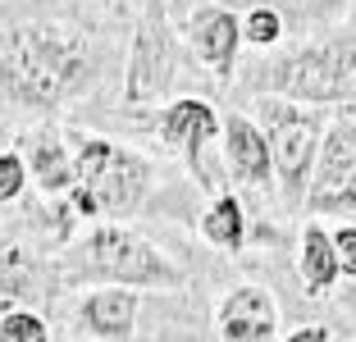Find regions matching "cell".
Segmentation results:
<instances>
[{"label": "cell", "instance_id": "7a4b0ae2", "mask_svg": "<svg viewBox=\"0 0 356 342\" xmlns=\"http://www.w3.org/2000/svg\"><path fill=\"white\" fill-rule=\"evenodd\" d=\"M83 265L101 279L128 283V288H178L183 283L174 265L128 228H96L83 242Z\"/></svg>", "mask_w": 356, "mask_h": 342}, {"label": "cell", "instance_id": "44dd1931", "mask_svg": "<svg viewBox=\"0 0 356 342\" xmlns=\"http://www.w3.org/2000/svg\"><path fill=\"white\" fill-rule=\"evenodd\" d=\"M306 10H338V0H302Z\"/></svg>", "mask_w": 356, "mask_h": 342}, {"label": "cell", "instance_id": "6da1fadb", "mask_svg": "<svg viewBox=\"0 0 356 342\" xmlns=\"http://www.w3.org/2000/svg\"><path fill=\"white\" fill-rule=\"evenodd\" d=\"M83 46L64 28H19L0 46V83L23 105H55L83 83Z\"/></svg>", "mask_w": 356, "mask_h": 342}, {"label": "cell", "instance_id": "4fadbf2b", "mask_svg": "<svg viewBox=\"0 0 356 342\" xmlns=\"http://www.w3.org/2000/svg\"><path fill=\"white\" fill-rule=\"evenodd\" d=\"M338 279V256H334V238H329L320 224H306L302 228V283H306V297H320L329 292Z\"/></svg>", "mask_w": 356, "mask_h": 342}, {"label": "cell", "instance_id": "9c48e42d", "mask_svg": "<svg viewBox=\"0 0 356 342\" xmlns=\"http://www.w3.org/2000/svg\"><path fill=\"white\" fill-rule=\"evenodd\" d=\"M274 301L265 288H238L220 306V338L224 342H270L274 333Z\"/></svg>", "mask_w": 356, "mask_h": 342}, {"label": "cell", "instance_id": "d6986e66", "mask_svg": "<svg viewBox=\"0 0 356 342\" xmlns=\"http://www.w3.org/2000/svg\"><path fill=\"white\" fill-rule=\"evenodd\" d=\"M334 256H338V274L356 279V228H338L334 233Z\"/></svg>", "mask_w": 356, "mask_h": 342}, {"label": "cell", "instance_id": "52a82bcc", "mask_svg": "<svg viewBox=\"0 0 356 342\" xmlns=\"http://www.w3.org/2000/svg\"><path fill=\"white\" fill-rule=\"evenodd\" d=\"M334 206H356V128L352 124H334L325 133V151H320L311 210H334Z\"/></svg>", "mask_w": 356, "mask_h": 342}, {"label": "cell", "instance_id": "8fae6325", "mask_svg": "<svg viewBox=\"0 0 356 342\" xmlns=\"http://www.w3.org/2000/svg\"><path fill=\"white\" fill-rule=\"evenodd\" d=\"M238 37H242V28H238V19H233L229 10H201L197 19H192V51H197L215 73H229L233 51H238Z\"/></svg>", "mask_w": 356, "mask_h": 342}, {"label": "cell", "instance_id": "e0dca14e", "mask_svg": "<svg viewBox=\"0 0 356 342\" xmlns=\"http://www.w3.org/2000/svg\"><path fill=\"white\" fill-rule=\"evenodd\" d=\"M279 32H283V23H279V14H274V10H252V14H247V23H242V37L256 42V46L279 42Z\"/></svg>", "mask_w": 356, "mask_h": 342}, {"label": "cell", "instance_id": "277c9868", "mask_svg": "<svg viewBox=\"0 0 356 342\" xmlns=\"http://www.w3.org/2000/svg\"><path fill=\"white\" fill-rule=\"evenodd\" d=\"M356 73V42L306 46L288 60L270 64V87L297 101H338Z\"/></svg>", "mask_w": 356, "mask_h": 342}, {"label": "cell", "instance_id": "9a60e30c", "mask_svg": "<svg viewBox=\"0 0 356 342\" xmlns=\"http://www.w3.org/2000/svg\"><path fill=\"white\" fill-rule=\"evenodd\" d=\"M201 233H206V242H215V247L238 251L242 247V206L233 197H215V206L201 215Z\"/></svg>", "mask_w": 356, "mask_h": 342}, {"label": "cell", "instance_id": "ac0fdd59", "mask_svg": "<svg viewBox=\"0 0 356 342\" xmlns=\"http://www.w3.org/2000/svg\"><path fill=\"white\" fill-rule=\"evenodd\" d=\"M23 183H28V169H23V160H19V156H0V201L19 197Z\"/></svg>", "mask_w": 356, "mask_h": 342}, {"label": "cell", "instance_id": "7c38bea8", "mask_svg": "<svg viewBox=\"0 0 356 342\" xmlns=\"http://www.w3.org/2000/svg\"><path fill=\"white\" fill-rule=\"evenodd\" d=\"M83 324L96 338H128L137 324V292H124V288L92 292L83 301Z\"/></svg>", "mask_w": 356, "mask_h": 342}, {"label": "cell", "instance_id": "ffe728a7", "mask_svg": "<svg viewBox=\"0 0 356 342\" xmlns=\"http://www.w3.org/2000/svg\"><path fill=\"white\" fill-rule=\"evenodd\" d=\"M288 342H329V329L325 324H306V329L288 333Z\"/></svg>", "mask_w": 356, "mask_h": 342}, {"label": "cell", "instance_id": "5b68a950", "mask_svg": "<svg viewBox=\"0 0 356 342\" xmlns=\"http://www.w3.org/2000/svg\"><path fill=\"white\" fill-rule=\"evenodd\" d=\"M265 114H270V133H265V142H270V160L279 165L283 183H302L306 174H311L315 156H320V119L315 114H302V110H283V105H265Z\"/></svg>", "mask_w": 356, "mask_h": 342}, {"label": "cell", "instance_id": "30bf717a", "mask_svg": "<svg viewBox=\"0 0 356 342\" xmlns=\"http://www.w3.org/2000/svg\"><path fill=\"white\" fill-rule=\"evenodd\" d=\"M224 151H229V165H233V174L242 178V183H265L270 178V169H274V160H270V142H265V133L247 119V114H233L229 124H224Z\"/></svg>", "mask_w": 356, "mask_h": 342}, {"label": "cell", "instance_id": "8992f818", "mask_svg": "<svg viewBox=\"0 0 356 342\" xmlns=\"http://www.w3.org/2000/svg\"><path fill=\"white\" fill-rule=\"evenodd\" d=\"M215 133H220V119H215V110H210L206 101H197V96L174 101L165 110V119H160V137H165L169 146H183V151H188V165H192V174L201 178L206 192H215V183H220V174L206 165V146L215 142Z\"/></svg>", "mask_w": 356, "mask_h": 342}, {"label": "cell", "instance_id": "ba28073f", "mask_svg": "<svg viewBox=\"0 0 356 342\" xmlns=\"http://www.w3.org/2000/svg\"><path fill=\"white\" fill-rule=\"evenodd\" d=\"M174 78V42H169L160 14H151L147 28L133 42V64H128V101H156Z\"/></svg>", "mask_w": 356, "mask_h": 342}, {"label": "cell", "instance_id": "2e32d148", "mask_svg": "<svg viewBox=\"0 0 356 342\" xmlns=\"http://www.w3.org/2000/svg\"><path fill=\"white\" fill-rule=\"evenodd\" d=\"M0 342H46V320L37 311H5L0 315Z\"/></svg>", "mask_w": 356, "mask_h": 342}, {"label": "cell", "instance_id": "3957f363", "mask_svg": "<svg viewBox=\"0 0 356 342\" xmlns=\"http://www.w3.org/2000/svg\"><path fill=\"white\" fill-rule=\"evenodd\" d=\"M78 192L92 197L96 215H128L147 192V160L119 151L115 142H87L74 160Z\"/></svg>", "mask_w": 356, "mask_h": 342}, {"label": "cell", "instance_id": "5bb4252c", "mask_svg": "<svg viewBox=\"0 0 356 342\" xmlns=\"http://www.w3.org/2000/svg\"><path fill=\"white\" fill-rule=\"evenodd\" d=\"M32 178H37L46 192H74L78 187V169H74L69 151H64L55 137H37V142H32Z\"/></svg>", "mask_w": 356, "mask_h": 342}]
</instances>
